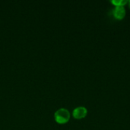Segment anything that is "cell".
<instances>
[{"mask_svg": "<svg viewBox=\"0 0 130 130\" xmlns=\"http://www.w3.org/2000/svg\"><path fill=\"white\" fill-rule=\"evenodd\" d=\"M88 110L85 107H78L75 108L72 111V116L75 119L81 120L87 116Z\"/></svg>", "mask_w": 130, "mask_h": 130, "instance_id": "2", "label": "cell"}, {"mask_svg": "<svg viewBox=\"0 0 130 130\" xmlns=\"http://www.w3.org/2000/svg\"><path fill=\"white\" fill-rule=\"evenodd\" d=\"M54 118L58 123H66L70 119V112L66 108H59L55 112Z\"/></svg>", "mask_w": 130, "mask_h": 130, "instance_id": "1", "label": "cell"}, {"mask_svg": "<svg viewBox=\"0 0 130 130\" xmlns=\"http://www.w3.org/2000/svg\"><path fill=\"white\" fill-rule=\"evenodd\" d=\"M129 1L127 0H113L111 1V3L114 6H125L126 4H128Z\"/></svg>", "mask_w": 130, "mask_h": 130, "instance_id": "4", "label": "cell"}, {"mask_svg": "<svg viewBox=\"0 0 130 130\" xmlns=\"http://www.w3.org/2000/svg\"><path fill=\"white\" fill-rule=\"evenodd\" d=\"M113 17L117 20H123L126 15V9L124 6H115L113 9Z\"/></svg>", "mask_w": 130, "mask_h": 130, "instance_id": "3", "label": "cell"}, {"mask_svg": "<svg viewBox=\"0 0 130 130\" xmlns=\"http://www.w3.org/2000/svg\"><path fill=\"white\" fill-rule=\"evenodd\" d=\"M128 5H129V8H130V0L129 1V2H128Z\"/></svg>", "mask_w": 130, "mask_h": 130, "instance_id": "5", "label": "cell"}]
</instances>
